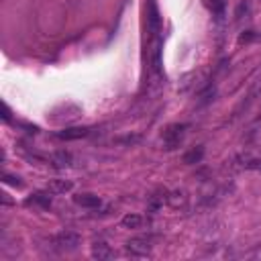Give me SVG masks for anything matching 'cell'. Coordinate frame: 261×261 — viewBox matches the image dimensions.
I'll use <instances>...</instances> for the list:
<instances>
[{
  "instance_id": "ac0fdd59",
  "label": "cell",
  "mask_w": 261,
  "mask_h": 261,
  "mask_svg": "<svg viewBox=\"0 0 261 261\" xmlns=\"http://www.w3.org/2000/svg\"><path fill=\"white\" fill-rule=\"evenodd\" d=\"M2 120H10V108H8V104H2Z\"/></svg>"
},
{
  "instance_id": "5b68a950",
  "label": "cell",
  "mask_w": 261,
  "mask_h": 261,
  "mask_svg": "<svg viewBox=\"0 0 261 261\" xmlns=\"http://www.w3.org/2000/svg\"><path fill=\"white\" fill-rule=\"evenodd\" d=\"M73 202L82 208H98L102 204L100 196L98 194H92V192H82V194H75L73 196Z\"/></svg>"
},
{
  "instance_id": "9c48e42d",
  "label": "cell",
  "mask_w": 261,
  "mask_h": 261,
  "mask_svg": "<svg viewBox=\"0 0 261 261\" xmlns=\"http://www.w3.org/2000/svg\"><path fill=\"white\" fill-rule=\"evenodd\" d=\"M47 190L51 194H65V192H71L73 190V181L71 179H51Z\"/></svg>"
},
{
  "instance_id": "7a4b0ae2",
  "label": "cell",
  "mask_w": 261,
  "mask_h": 261,
  "mask_svg": "<svg viewBox=\"0 0 261 261\" xmlns=\"http://www.w3.org/2000/svg\"><path fill=\"white\" fill-rule=\"evenodd\" d=\"M126 253L133 255V257H147V255L151 253L149 239H145V237H137V239L126 241Z\"/></svg>"
},
{
  "instance_id": "5bb4252c",
  "label": "cell",
  "mask_w": 261,
  "mask_h": 261,
  "mask_svg": "<svg viewBox=\"0 0 261 261\" xmlns=\"http://www.w3.org/2000/svg\"><path fill=\"white\" fill-rule=\"evenodd\" d=\"M202 155H204V149H202V147H194V149H190V151L184 155V163H188V165L198 163V161L202 159Z\"/></svg>"
},
{
  "instance_id": "277c9868",
  "label": "cell",
  "mask_w": 261,
  "mask_h": 261,
  "mask_svg": "<svg viewBox=\"0 0 261 261\" xmlns=\"http://www.w3.org/2000/svg\"><path fill=\"white\" fill-rule=\"evenodd\" d=\"M184 124H171V126H167L165 130H163V141L169 145L167 149H173L179 141H181V137H184Z\"/></svg>"
},
{
  "instance_id": "e0dca14e",
  "label": "cell",
  "mask_w": 261,
  "mask_h": 261,
  "mask_svg": "<svg viewBox=\"0 0 261 261\" xmlns=\"http://www.w3.org/2000/svg\"><path fill=\"white\" fill-rule=\"evenodd\" d=\"M253 39H259V35H255V31H247L245 35H241V43H245V41H253Z\"/></svg>"
},
{
  "instance_id": "7c38bea8",
  "label": "cell",
  "mask_w": 261,
  "mask_h": 261,
  "mask_svg": "<svg viewBox=\"0 0 261 261\" xmlns=\"http://www.w3.org/2000/svg\"><path fill=\"white\" fill-rule=\"evenodd\" d=\"M163 202H167V192L165 190H157L149 200V210H157L159 206H163Z\"/></svg>"
},
{
  "instance_id": "d6986e66",
  "label": "cell",
  "mask_w": 261,
  "mask_h": 261,
  "mask_svg": "<svg viewBox=\"0 0 261 261\" xmlns=\"http://www.w3.org/2000/svg\"><path fill=\"white\" fill-rule=\"evenodd\" d=\"M2 196H4V198H2V200H4V204H10V198H8V194H2Z\"/></svg>"
},
{
  "instance_id": "8992f818",
  "label": "cell",
  "mask_w": 261,
  "mask_h": 261,
  "mask_svg": "<svg viewBox=\"0 0 261 261\" xmlns=\"http://www.w3.org/2000/svg\"><path fill=\"white\" fill-rule=\"evenodd\" d=\"M90 135V128L88 126H69V128H63L57 133L59 139L63 141H77V139H84Z\"/></svg>"
},
{
  "instance_id": "3957f363",
  "label": "cell",
  "mask_w": 261,
  "mask_h": 261,
  "mask_svg": "<svg viewBox=\"0 0 261 261\" xmlns=\"http://www.w3.org/2000/svg\"><path fill=\"white\" fill-rule=\"evenodd\" d=\"M234 167L237 169H253V171H259L261 173V159L259 157H253L249 153H243V155H237L234 157Z\"/></svg>"
},
{
  "instance_id": "52a82bcc",
  "label": "cell",
  "mask_w": 261,
  "mask_h": 261,
  "mask_svg": "<svg viewBox=\"0 0 261 261\" xmlns=\"http://www.w3.org/2000/svg\"><path fill=\"white\" fill-rule=\"evenodd\" d=\"M49 161H51V165H53V167L63 169V167H69V165H71L73 157H71V153H69V151H55V153L49 157Z\"/></svg>"
},
{
  "instance_id": "2e32d148",
  "label": "cell",
  "mask_w": 261,
  "mask_h": 261,
  "mask_svg": "<svg viewBox=\"0 0 261 261\" xmlns=\"http://www.w3.org/2000/svg\"><path fill=\"white\" fill-rule=\"evenodd\" d=\"M4 181H6V184H10V186H16V188H20V186H22V181H20L18 177H14V175H4Z\"/></svg>"
},
{
  "instance_id": "6da1fadb",
  "label": "cell",
  "mask_w": 261,
  "mask_h": 261,
  "mask_svg": "<svg viewBox=\"0 0 261 261\" xmlns=\"http://www.w3.org/2000/svg\"><path fill=\"white\" fill-rule=\"evenodd\" d=\"M53 243L59 251H75L80 245V234L73 230H63L53 239Z\"/></svg>"
},
{
  "instance_id": "30bf717a",
  "label": "cell",
  "mask_w": 261,
  "mask_h": 261,
  "mask_svg": "<svg viewBox=\"0 0 261 261\" xmlns=\"http://www.w3.org/2000/svg\"><path fill=\"white\" fill-rule=\"evenodd\" d=\"M112 255H114V251H112L106 243L100 241V243H94V245H92V257H94V259H110Z\"/></svg>"
},
{
  "instance_id": "8fae6325",
  "label": "cell",
  "mask_w": 261,
  "mask_h": 261,
  "mask_svg": "<svg viewBox=\"0 0 261 261\" xmlns=\"http://www.w3.org/2000/svg\"><path fill=\"white\" fill-rule=\"evenodd\" d=\"M120 224L124 228H141L145 224V218L141 214H124L122 220H120Z\"/></svg>"
},
{
  "instance_id": "4fadbf2b",
  "label": "cell",
  "mask_w": 261,
  "mask_h": 261,
  "mask_svg": "<svg viewBox=\"0 0 261 261\" xmlns=\"http://www.w3.org/2000/svg\"><path fill=\"white\" fill-rule=\"evenodd\" d=\"M27 204H39V206L47 208V206L51 204V196L45 194V192H37V194H33V196L27 200Z\"/></svg>"
},
{
  "instance_id": "ba28073f",
  "label": "cell",
  "mask_w": 261,
  "mask_h": 261,
  "mask_svg": "<svg viewBox=\"0 0 261 261\" xmlns=\"http://www.w3.org/2000/svg\"><path fill=\"white\" fill-rule=\"evenodd\" d=\"M167 204L171 208H184L188 204V192L186 190H173L167 192Z\"/></svg>"
},
{
  "instance_id": "9a60e30c",
  "label": "cell",
  "mask_w": 261,
  "mask_h": 261,
  "mask_svg": "<svg viewBox=\"0 0 261 261\" xmlns=\"http://www.w3.org/2000/svg\"><path fill=\"white\" fill-rule=\"evenodd\" d=\"M212 10L216 14H222L224 12V0H212Z\"/></svg>"
}]
</instances>
